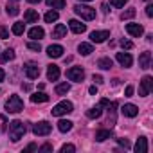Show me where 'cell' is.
I'll return each mask as SVG.
<instances>
[{
    "mask_svg": "<svg viewBox=\"0 0 153 153\" xmlns=\"http://www.w3.org/2000/svg\"><path fill=\"white\" fill-rule=\"evenodd\" d=\"M6 110H7L9 114H18V112H22V110H24V101L20 99V96H16V94L9 96V99L6 101Z\"/></svg>",
    "mask_w": 153,
    "mask_h": 153,
    "instance_id": "cell-3",
    "label": "cell"
},
{
    "mask_svg": "<svg viewBox=\"0 0 153 153\" xmlns=\"http://www.w3.org/2000/svg\"><path fill=\"white\" fill-rule=\"evenodd\" d=\"M115 108H117L115 103H108V121H106V124H110V126L115 124Z\"/></svg>",
    "mask_w": 153,
    "mask_h": 153,
    "instance_id": "cell-19",
    "label": "cell"
},
{
    "mask_svg": "<svg viewBox=\"0 0 153 153\" xmlns=\"http://www.w3.org/2000/svg\"><path fill=\"white\" fill-rule=\"evenodd\" d=\"M51 130H52V126H51L47 121H40V123H36V124L33 126V131H34V135H38V137L49 135V133H51Z\"/></svg>",
    "mask_w": 153,
    "mask_h": 153,
    "instance_id": "cell-6",
    "label": "cell"
},
{
    "mask_svg": "<svg viewBox=\"0 0 153 153\" xmlns=\"http://www.w3.org/2000/svg\"><path fill=\"white\" fill-rule=\"evenodd\" d=\"M126 33H128L130 36L139 38V36H142L144 27H142V25H139V24H126Z\"/></svg>",
    "mask_w": 153,
    "mask_h": 153,
    "instance_id": "cell-9",
    "label": "cell"
},
{
    "mask_svg": "<svg viewBox=\"0 0 153 153\" xmlns=\"http://www.w3.org/2000/svg\"><path fill=\"white\" fill-rule=\"evenodd\" d=\"M101 108H103L101 105H96L94 108L87 110V117H88V119H97V117H101V114H103V110H101Z\"/></svg>",
    "mask_w": 153,
    "mask_h": 153,
    "instance_id": "cell-21",
    "label": "cell"
},
{
    "mask_svg": "<svg viewBox=\"0 0 153 153\" xmlns=\"http://www.w3.org/2000/svg\"><path fill=\"white\" fill-rule=\"evenodd\" d=\"M101 9H103V13H108V6H106V4H103Z\"/></svg>",
    "mask_w": 153,
    "mask_h": 153,
    "instance_id": "cell-48",
    "label": "cell"
},
{
    "mask_svg": "<svg viewBox=\"0 0 153 153\" xmlns=\"http://www.w3.org/2000/svg\"><path fill=\"white\" fill-rule=\"evenodd\" d=\"M119 144H121L124 149H128V148H130V142H128L126 139H119Z\"/></svg>",
    "mask_w": 153,
    "mask_h": 153,
    "instance_id": "cell-42",
    "label": "cell"
},
{
    "mask_svg": "<svg viewBox=\"0 0 153 153\" xmlns=\"http://www.w3.org/2000/svg\"><path fill=\"white\" fill-rule=\"evenodd\" d=\"M25 131H27L25 124H24L22 121H18V119L9 124V139H11L13 142H18V140L25 135Z\"/></svg>",
    "mask_w": 153,
    "mask_h": 153,
    "instance_id": "cell-1",
    "label": "cell"
},
{
    "mask_svg": "<svg viewBox=\"0 0 153 153\" xmlns=\"http://www.w3.org/2000/svg\"><path fill=\"white\" fill-rule=\"evenodd\" d=\"M151 87H153V78H151V76H144V78H142V81H140L139 94H140L142 97L149 96V92H151Z\"/></svg>",
    "mask_w": 153,
    "mask_h": 153,
    "instance_id": "cell-7",
    "label": "cell"
},
{
    "mask_svg": "<svg viewBox=\"0 0 153 153\" xmlns=\"http://www.w3.org/2000/svg\"><path fill=\"white\" fill-rule=\"evenodd\" d=\"M124 94H126V97L133 96V87H131V85H128V87H126V92H124Z\"/></svg>",
    "mask_w": 153,
    "mask_h": 153,
    "instance_id": "cell-45",
    "label": "cell"
},
{
    "mask_svg": "<svg viewBox=\"0 0 153 153\" xmlns=\"http://www.w3.org/2000/svg\"><path fill=\"white\" fill-rule=\"evenodd\" d=\"M121 47L126 49V51H130V49H133V43L130 40H121Z\"/></svg>",
    "mask_w": 153,
    "mask_h": 153,
    "instance_id": "cell-38",
    "label": "cell"
},
{
    "mask_svg": "<svg viewBox=\"0 0 153 153\" xmlns=\"http://www.w3.org/2000/svg\"><path fill=\"white\" fill-rule=\"evenodd\" d=\"M25 76H27V78L29 79H38L40 78V67L36 65V63H27L25 65Z\"/></svg>",
    "mask_w": 153,
    "mask_h": 153,
    "instance_id": "cell-8",
    "label": "cell"
},
{
    "mask_svg": "<svg viewBox=\"0 0 153 153\" xmlns=\"http://www.w3.org/2000/svg\"><path fill=\"white\" fill-rule=\"evenodd\" d=\"M68 27H70V31L76 33V34H81V33L87 31V25L81 24L79 20H70V22H68Z\"/></svg>",
    "mask_w": 153,
    "mask_h": 153,
    "instance_id": "cell-12",
    "label": "cell"
},
{
    "mask_svg": "<svg viewBox=\"0 0 153 153\" xmlns=\"http://www.w3.org/2000/svg\"><path fill=\"white\" fill-rule=\"evenodd\" d=\"M74 13L78 15L79 18L87 20V22H90V20H94V18H96V9H94V7H90V6H83V4L74 6Z\"/></svg>",
    "mask_w": 153,
    "mask_h": 153,
    "instance_id": "cell-2",
    "label": "cell"
},
{
    "mask_svg": "<svg viewBox=\"0 0 153 153\" xmlns=\"http://www.w3.org/2000/svg\"><path fill=\"white\" fill-rule=\"evenodd\" d=\"M58 16H59V15H58V11H49V13L45 15V22H47V24H52V22H56V20H58Z\"/></svg>",
    "mask_w": 153,
    "mask_h": 153,
    "instance_id": "cell-33",
    "label": "cell"
},
{
    "mask_svg": "<svg viewBox=\"0 0 153 153\" xmlns=\"http://www.w3.org/2000/svg\"><path fill=\"white\" fill-rule=\"evenodd\" d=\"M22 88H24V90H27V92H29V90H31V85H22Z\"/></svg>",
    "mask_w": 153,
    "mask_h": 153,
    "instance_id": "cell-49",
    "label": "cell"
},
{
    "mask_svg": "<svg viewBox=\"0 0 153 153\" xmlns=\"http://www.w3.org/2000/svg\"><path fill=\"white\" fill-rule=\"evenodd\" d=\"M31 101L33 103H47L49 101V96L45 92H36V94L31 96Z\"/></svg>",
    "mask_w": 153,
    "mask_h": 153,
    "instance_id": "cell-23",
    "label": "cell"
},
{
    "mask_svg": "<svg viewBox=\"0 0 153 153\" xmlns=\"http://www.w3.org/2000/svg\"><path fill=\"white\" fill-rule=\"evenodd\" d=\"M36 149H38V146H36V144H29V146L24 149V153H27V151H36Z\"/></svg>",
    "mask_w": 153,
    "mask_h": 153,
    "instance_id": "cell-43",
    "label": "cell"
},
{
    "mask_svg": "<svg viewBox=\"0 0 153 153\" xmlns=\"http://www.w3.org/2000/svg\"><path fill=\"white\" fill-rule=\"evenodd\" d=\"M79 2H90V0H79Z\"/></svg>",
    "mask_w": 153,
    "mask_h": 153,
    "instance_id": "cell-51",
    "label": "cell"
},
{
    "mask_svg": "<svg viewBox=\"0 0 153 153\" xmlns=\"http://www.w3.org/2000/svg\"><path fill=\"white\" fill-rule=\"evenodd\" d=\"M47 6L52 9H63L65 7V0H47Z\"/></svg>",
    "mask_w": 153,
    "mask_h": 153,
    "instance_id": "cell-29",
    "label": "cell"
},
{
    "mask_svg": "<svg viewBox=\"0 0 153 153\" xmlns=\"http://www.w3.org/2000/svg\"><path fill=\"white\" fill-rule=\"evenodd\" d=\"M94 81H96V85H99V83H103V76H99V74H94V78H92Z\"/></svg>",
    "mask_w": 153,
    "mask_h": 153,
    "instance_id": "cell-44",
    "label": "cell"
},
{
    "mask_svg": "<svg viewBox=\"0 0 153 153\" xmlns=\"http://www.w3.org/2000/svg\"><path fill=\"white\" fill-rule=\"evenodd\" d=\"M67 78H68L70 81L81 83V81L85 79V70H83L81 67H72V68H68V70H67Z\"/></svg>",
    "mask_w": 153,
    "mask_h": 153,
    "instance_id": "cell-5",
    "label": "cell"
},
{
    "mask_svg": "<svg viewBox=\"0 0 153 153\" xmlns=\"http://www.w3.org/2000/svg\"><path fill=\"white\" fill-rule=\"evenodd\" d=\"M58 130H59L61 133H67V131H70V130H72V121L61 119V121L58 123Z\"/></svg>",
    "mask_w": 153,
    "mask_h": 153,
    "instance_id": "cell-24",
    "label": "cell"
},
{
    "mask_svg": "<svg viewBox=\"0 0 153 153\" xmlns=\"http://www.w3.org/2000/svg\"><path fill=\"white\" fill-rule=\"evenodd\" d=\"M149 65H151V52L146 51V52H142L139 56V67L146 70V68H149Z\"/></svg>",
    "mask_w": 153,
    "mask_h": 153,
    "instance_id": "cell-13",
    "label": "cell"
},
{
    "mask_svg": "<svg viewBox=\"0 0 153 153\" xmlns=\"http://www.w3.org/2000/svg\"><path fill=\"white\" fill-rule=\"evenodd\" d=\"M135 15H137V11H135V7H130L128 11H124V13L121 15V18H123V20H130V18H133Z\"/></svg>",
    "mask_w": 153,
    "mask_h": 153,
    "instance_id": "cell-34",
    "label": "cell"
},
{
    "mask_svg": "<svg viewBox=\"0 0 153 153\" xmlns=\"http://www.w3.org/2000/svg\"><path fill=\"white\" fill-rule=\"evenodd\" d=\"M24 29H25V24H22V22H16V24H13V34H16V36H20V34H24Z\"/></svg>",
    "mask_w": 153,
    "mask_h": 153,
    "instance_id": "cell-30",
    "label": "cell"
},
{
    "mask_svg": "<svg viewBox=\"0 0 153 153\" xmlns=\"http://www.w3.org/2000/svg\"><path fill=\"white\" fill-rule=\"evenodd\" d=\"M27 2H31V4H38V2H42V0H27Z\"/></svg>",
    "mask_w": 153,
    "mask_h": 153,
    "instance_id": "cell-50",
    "label": "cell"
},
{
    "mask_svg": "<svg viewBox=\"0 0 153 153\" xmlns=\"http://www.w3.org/2000/svg\"><path fill=\"white\" fill-rule=\"evenodd\" d=\"M117 61L124 67V68H128V67H131V63H133V58L128 54V52H117Z\"/></svg>",
    "mask_w": 153,
    "mask_h": 153,
    "instance_id": "cell-11",
    "label": "cell"
},
{
    "mask_svg": "<svg viewBox=\"0 0 153 153\" xmlns=\"http://www.w3.org/2000/svg\"><path fill=\"white\" fill-rule=\"evenodd\" d=\"M43 34H45V31H43L42 27H33V29L29 31V38H31V40H42Z\"/></svg>",
    "mask_w": 153,
    "mask_h": 153,
    "instance_id": "cell-22",
    "label": "cell"
},
{
    "mask_svg": "<svg viewBox=\"0 0 153 153\" xmlns=\"http://www.w3.org/2000/svg\"><path fill=\"white\" fill-rule=\"evenodd\" d=\"M146 15H148L149 18L153 16V4H148V6H146Z\"/></svg>",
    "mask_w": 153,
    "mask_h": 153,
    "instance_id": "cell-40",
    "label": "cell"
},
{
    "mask_svg": "<svg viewBox=\"0 0 153 153\" xmlns=\"http://www.w3.org/2000/svg\"><path fill=\"white\" fill-rule=\"evenodd\" d=\"M72 151H76L74 144H63L61 146V153H72Z\"/></svg>",
    "mask_w": 153,
    "mask_h": 153,
    "instance_id": "cell-36",
    "label": "cell"
},
{
    "mask_svg": "<svg viewBox=\"0 0 153 153\" xmlns=\"http://www.w3.org/2000/svg\"><path fill=\"white\" fill-rule=\"evenodd\" d=\"M0 38H2V40H7L9 38V33H7V29L4 25H0Z\"/></svg>",
    "mask_w": 153,
    "mask_h": 153,
    "instance_id": "cell-39",
    "label": "cell"
},
{
    "mask_svg": "<svg viewBox=\"0 0 153 153\" xmlns=\"http://www.w3.org/2000/svg\"><path fill=\"white\" fill-rule=\"evenodd\" d=\"M6 11H7V15H9V16H16V15L20 13V7H18V6H15V4H7Z\"/></svg>",
    "mask_w": 153,
    "mask_h": 153,
    "instance_id": "cell-32",
    "label": "cell"
},
{
    "mask_svg": "<svg viewBox=\"0 0 153 153\" xmlns=\"http://www.w3.org/2000/svg\"><path fill=\"white\" fill-rule=\"evenodd\" d=\"M112 65H114V63H112V59H110V58H101V59L97 61V67H99V68H103V70H110V68H112Z\"/></svg>",
    "mask_w": 153,
    "mask_h": 153,
    "instance_id": "cell-28",
    "label": "cell"
},
{
    "mask_svg": "<svg viewBox=\"0 0 153 153\" xmlns=\"http://www.w3.org/2000/svg\"><path fill=\"white\" fill-rule=\"evenodd\" d=\"M88 92H90L92 96H96V94H97V87H90V88H88Z\"/></svg>",
    "mask_w": 153,
    "mask_h": 153,
    "instance_id": "cell-46",
    "label": "cell"
},
{
    "mask_svg": "<svg viewBox=\"0 0 153 153\" xmlns=\"http://www.w3.org/2000/svg\"><path fill=\"white\" fill-rule=\"evenodd\" d=\"M126 2H128V0H110V6H114V7H124Z\"/></svg>",
    "mask_w": 153,
    "mask_h": 153,
    "instance_id": "cell-37",
    "label": "cell"
},
{
    "mask_svg": "<svg viewBox=\"0 0 153 153\" xmlns=\"http://www.w3.org/2000/svg\"><path fill=\"white\" fill-rule=\"evenodd\" d=\"M38 151H52V146L51 144H43V146L38 148Z\"/></svg>",
    "mask_w": 153,
    "mask_h": 153,
    "instance_id": "cell-41",
    "label": "cell"
},
{
    "mask_svg": "<svg viewBox=\"0 0 153 153\" xmlns=\"http://www.w3.org/2000/svg\"><path fill=\"white\" fill-rule=\"evenodd\" d=\"M121 114H123L124 117H135V115L139 114V108H137L135 105H124V106L121 108Z\"/></svg>",
    "mask_w": 153,
    "mask_h": 153,
    "instance_id": "cell-16",
    "label": "cell"
},
{
    "mask_svg": "<svg viewBox=\"0 0 153 153\" xmlns=\"http://www.w3.org/2000/svg\"><path fill=\"white\" fill-rule=\"evenodd\" d=\"M59 78V67L58 65H49L47 68V79L49 81H56Z\"/></svg>",
    "mask_w": 153,
    "mask_h": 153,
    "instance_id": "cell-17",
    "label": "cell"
},
{
    "mask_svg": "<svg viewBox=\"0 0 153 153\" xmlns=\"http://www.w3.org/2000/svg\"><path fill=\"white\" fill-rule=\"evenodd\" d=\"M65 34H67V25L63 24H58L52 31V38H65Z\"/></svg>",
    "mask_w": 153,
    "mask_h": 153,
    "instance_id": "cell-20",
    "label": "cell"
},
{
    "mask_svg": "<svg viewBox=\"0 0 153 153\" xmlns=\"http://www.w3.org/2000/svg\"><path fill=\"white\" fill-rule=\"evenodd\" d=\"M15 2H16V0H15Z\"/></svg>",
    "mask_w": 153,
    "mask_h": 153,
    "instance_id": "cell-52",
    "label": "cell"
},
{
    "mask_svg": "<svg viewBox=\"0 0 153 153\" xmlns=\"http://www.w3.org/2000/svg\"><path fill=\"white\" fill-rule=\"evenodd\" d=\"M63 47L61 45H51L49 49H47V56L49 58H61L63 56Z\"/></svg>",
    "mask_w": 153,
    "mask_h": 153,
    "instance_id": "cell-15",
    "label": "cell"
},
{
    "mask_svg": "<svg viewBox=\"0 0 153 153\" xmlns=\"http://www.w3.org/2000/svg\"><path fill=\"white\" fill-rule=\"evenodd\" d=\"M4 78H6V72L0 68V81H4Z\"/></svg>",
    "mask_w": 153,
    "mask_h": 153,
    "instance_id": "cell-47",
    "label": "cell"
},
{
    "mask_svg": "<svg viewBox=\"0 0 153 153\" xmlns=\"http://www.w3.org/2000/svg\"><path fill=\"white\" fill-rule=\"evenodd\" d=\"M106 38H110L108 31H94V33H90V40L94 43H103V42H106Z\"/></svg>",
    "mask_w": 153,
    "mask_h": 153,
    "instance_id": "cell-10",
    "label": "cell"
},
{
    "mask_svg": "<svg viewBox=\"0 0 153 153\" xmlns=\"http://www.w3.org/2000/svg\"><path fill=\"white\" fill-rule=\"evenodd\" d=\"M24 20H25V24H36V22L40 20V15H38V11H34V9H27L25 15H24Z\"/></svg>",
    "mask_w": 153,
    "mask_h": 153,
    "instance_id": "cell-14",
    "label": "cell"
},
{
    "mask_svg": "<svg viewBox=\"0 0 153 153\" xmlns=\"http://www.w3.org/2000/svg\"><path fill=\"white\" fill-rule=\"evenodd\" d=\"M11 59H15V51L13 49H6L0 54V63H6V61H11Z\"/></svg>",
    "mask_w": 153,
    "mask_h": 153,
    "instance_id": "cell-25",
    "label": "cell"
},
{
    "mask_svg": "<svg viewBox=\"0 0 153 153\" xmlns=\"http://www.w3.org/2000/svg\"><path fill=\"white\" fill-rule=\"evenodd\" d=\"M51 112H52L54 117H61V115H67V114L74 112V105H72L70 101H61V103H58Z\"/></svg>",
    "mask_w": 153,
    "mask_h": 153,
    "instance_id": "cell-4",
    "label": "cell"
},
{
    "mask_svg": "<svg viewBox=\"0 0 153 153\" xmlns=\"http://www.w3.org/2000/svg\"><path fill=\"white\" fill-rule=\"evenodd\" d=\"M68 90H70V85H68V83H59V85L56 87V94H58V96H65Z\"/></svg>",
    "mask_w": 153,
    "mask_h": 153,
    "instance_id": "cell-31",
    "label": "cell"
},
{
    "mask_svg": "<svg viewBox=\"0 0 153 153\" xmlns=\"http://www.w3.org/2000/svg\"><path fill=\"white\" fill-rule=\"evenodd\" d=\"M27 49H31V51H34V52H40V51H42V47H40L38 42H29V43H27Z\"/></svg>",
    "mask_w": 153,
    "mask_h": 153,
    "instance_id": "cell-35",
    "label": "cell"
},
{
    "mask_svg": "<svg viewBox=\"0 0 153 153\" xmlns=\"http://www.w3.org/2000/svg\"><path fill=\"white\" fill-rule=\"evenodd\" d=\"M133 149H135L137 153H146V151H148V139H146V137H139Z\"/></svg>",
    "mask_w": 153,
    "mask_h": 153,
    "instance_id": "cell-18",
    "label": "cell"
},
{
    "mask_svg": "<svg viewBox=\"0 0 153 153\" xmlns=\"http://www.w3.org/2000/svg\"><path fill=\"white\" fill-rule=\"evenodd\" d=\"M78 51H79V54H81V56H88V54H92V52H94V47H92L90 43H79Z\"/></svg>",
    "mask_w": 153,
    "mask_h": 153,
    "instance_id": "cell-26",
    "label": "cell"
},
{
    "mask_svg": "<svg viewBox=\"0 0 153 153\" xmlns=\"http://www.w3.org/2000/svg\"><path fill=\"white\" fill-rule=\"evenodd\" d=\"M110 137H112V130H99L96 133V140H99V142H103V140H106Z\"/></svg>",
    "mask_w": 153,
    "mask_h": 153,
    "instance_id": "cell-27",
    "label": "cell"
}]
</instances>
